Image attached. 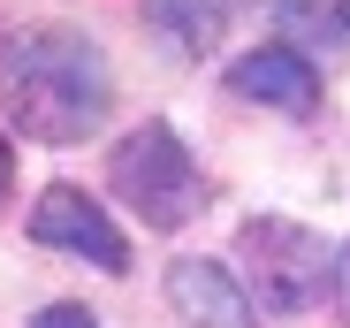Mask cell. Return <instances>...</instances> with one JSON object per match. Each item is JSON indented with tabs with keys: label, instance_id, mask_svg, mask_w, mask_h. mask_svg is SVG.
I'll list each match as a JSON object with an SVG mask.
<instances>
[{
	"label": "cell",
	"instance_id": "6da1fadb",
	"mask_svg": "<svg viewBox=\"0 0 350 328\" xmlns=\"http://www.w3.org/2000/svg\"><path fill=\"white\" fill-rule=\"evenodd\" d=\"M0 99H8V123L23 138L69 145V138L107 123L114 77H107L99 38H84L69 23H38V31H16L0 46Z\"/></svg>",
	"mask_w": 350,
	"mask_h": 328
},
{
	"label": "cell",
	"instance_id": "7a4b0ae2",
	"mask_svg": "<svg viewBox=\"0 0 350 328\" xmlns=\"http://www.w3.org/2000/svg\"><path fill=\"white\" fill-rule=\"evenodd\" d=\"M107 184L130 199V214L145 229H183L206 206V168H198V153L167 123H145V130H130L114 145L107 153Z\"/></svg>",
	"mask_w": 350,
	"mask_h": 328
},
{
	"label": "cell",
	"instance_id": "3957f363",
	"mask_svg": "<svg viewBox=\"0 0 350 328\" xmlns=\"http://www.w3.org/2000/svg\"><path fill=\"white\" fill-rule=\"evenodd\" d=\"M244 267H252V305L259 313H305L327 298L335 283V252L327 237H312L305 222H282V214H252L237 237Z\"/></svg>",
	"mask_w": 350,
	"mask_h": 328
},
{
	"label": "cell",
	"instance_id": "277c9868",
	"mask_svg": "<svg viewBox=\"0 0 350 328\" xmlns=\"http://www.w3.org/2000/svg\"><path fill=\"white\" fill-rule=\"evenodd\" d=\"M31 244L46 252H69V260H92L99 275H130V237L107 222V206L77 184H53L38 206H31Z\"/></svg>",
	"mask_w": 350,
	"mask_h": 328
},
{
	"label": "cell",
	"instance_id": "5b68a950",
	"mask_svg": "<svg viewBox=\"0 0 350 328\" xmlns=\"http://www.w3.org/2000/svg\"><path fill=\"white\" fill-rule=\"evenodd\" d=\"M228 92L252 99V107H274V115H312L320 107V69H312V53H297L289 38H267V46L228 62Z\"/></svg>",
	"mask_w": 350,
	"mask_h": 328
},
{
	"label": "cell",
	"instance_id": "8992f818",
	"mask_svg": "<svg viewBox=\"0 0 350 328\" xmlns=\"http://www.w3.org/2000/svg\"><path fill=\"white\" fill-rule=\"evenodd\" d=\"M167 305L183 313L191 328H259L252 290L228 275L221 260H175L167 267Z\"/></svg>",
	"mask_w": 350,
	"mask_h": 328
},
{
	"label": "cell",
	"instance_id": "52a82bcc",
	"mask_svg": "<svg viewBox=\"0 0 350 328\" xmlns=\"http://www.w3.org/2000/svg\"><path fill=\"white\" fill-rule=\"evenodd\" d=\"M274 23L297 53H327L350 46V0H274Z\"/></svg>",
	"mask_w": 350,
	"mask_h": 328
},
{
	"label": "cell",
	"instance_id": "ba28073f",
	"mask_svg": "<svg viewBox=\"0 0 350 328\" xmlns=\"http://www.w3.org/2000/svg\"><path fill=\"white\" fill-rule=\"evenodd\" d=\"M152 23L183 46V53H206V46L221 38L228 8H221V0H152Z\"/></svg>",
	"mask_w": 350,
	"mask_h": 328
},
{
	"label": "cell",
	"instance_id": "9c48e42d",
	"mask_svg": "<svg viewBox=\"0 0 350 328\" xmlns=\"http://www.w3.org/2000/svg\"><path fill=\"white\" fill-rule=\"evenodd\" d=\"M31 328H92V305H69V298H62V305H46Z\"/></svg>",
	"mask_w": 350,
	"mask_h": 328
},
{
	"label": "cell",
	"instance_id": "30bf717a",
	"mask_svg": "<svg viewBox=\"0 0 350 328\" xmlns=\"http://www.w3.org/2000/svg\"><path fill=\"white\" fill-rule=\"evenodd\" d=\"M327 298H335V313L350 320V244H335V283H327Z\"/></svg>",
	"mask_w": 350,
	"mask_h": 328
},
{
	"label": "cell",
	"instance_id": "8fae6325",
	"mask_svg": "<svg viewBox=\"0 0 350 328\" xmlns=\"http://www.w3.org/2000/svg\"><path fill=\"white\" fill-rule=\"evenodd\" d=\"M16 191V145H8V130H0V199Z\"/></svg>",
	"mask_w": 350,
	"mask_h": 328
}]
</instances>
